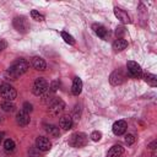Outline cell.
<instances>
[{"instance_id": "6da1fadb", "label": "cell", "mask_w": 157, "mask_h": 157, "mask_svg": "<svg viewBox=\"0 0 157 157\" xmlns=\"http://www.w3.org/2000/svg\"><path fill=\"white\" fill-rule=\"evenodd\" d=\"M29 67V63L26 59H18L16 61H13L10 67L6 71V75L11 78V80H16L17 77H20L21 75H23Z\"/></svg>"}, {"instance_id": "7a4b0ae2", "label": "cell", "mask_w": 157, "mask_h": 157, "mask_svg": "<svg viewBox=\"0 0 157 157\" xmlns=\"http://www.w3.org/2000/svg\"><path fill=\"white\" fill-rule=\"evenodd\" d=\"M64 108H65V102L61 98H54L48 105V113L52 117H58L60 113H63Z\"/></svg>"}, {"instance_id": "3957f363", "label": "cell", "mask_w": 157, "mask_h": 157, "mask_svg": "<svg viewBox=\"0 0 157 157\" xmlns=\"http://www.w3.org/2000/svg\"><path fill=\"white\" fill-rule=\"evenodd\" d=\"M87 135L85 132H75L70 136L69 139V145L72 146V147H76V148H80V147H83L86 146L87 144Z\"/></svg>"}, {"instance_id": "277c9868", "label": "cell", "mask_w": 157, "mask_h": 157, "mask_svg": "<svg viewBox=\"0 0 157 157\" xmlns=\"http://www.w3.org/2000/svg\"><path fill=\"white\" fill-rule=\"evenodd\" d=\"M0 96L5 99V101H13L17 96L16 90L10 85V83H1L0 85Z\"/></svg>"}, {"instance_id": "5b68a950", "label": "cell", "mask_w": 157, "mask_h": 157, "mask_svg": "<svg viewBox=\"0 0 157 157\" xmlns=\"http://www.w3.org/2000/svg\"><path fill=\"white\" fill-rule=\"evenodd\" d=\"M48 86H49V83H48V81L44 77H37L36 81L33 82L32 92L36 96H42L48 90Z\"/></svg>"}, {"instance_id": "8992f818", "label": "cell", "mask_w": 157, "mask_h": 157, "mask_svg": "<svg viewBox=\"0 0 157 157\" xmlns=\"http://www.w3.org/2000/svg\"><path fill=\"white\" fill-rule=\"evenodd\" d=\"M13 27L20 32V33H27L29 29V25L27 22V20L23 16H16L12 21Z\"/></svg>"}, {"instance_id": "52a82bcc", "label": "cell", "mask_w": 157, "mask_h": 157, "mask_svg": "<svg viewBox=\"0 0 157 157\" xmlns=\"http://www.w3.org/2000/svg\"><path fill=\"white\" fill-rule=\"evenodd\" d=\"M126 69H128V74L134 78H140L142 76V69L136 61H131V60L128 61Z\"/></svg>"}, {"instance_id": "ba28073f", "label": "cell", "mask_w": 157, "mask_h": 157, "mask_svg": "<svg viewBox=\"0 0 157 157\" xmlns=\"http://www.w3.org/2000/svg\"><path fill=\"white\" fill-rule=\"evenodd\" d=\"M125 81V75L121 70H115L110 74L109 76V82L113 85V86H118V85H121L123 82Z\"/></svg>"}, {"instance_id": "9c48e42d", "label": "cell", "mask_w": 157, "mask_h": 157, "mask_svg": "<svg viewBox=\"0 0 157 157\" xmlns=\"http://www.w3.org/2000/svg\"><path fill=\"white\" fill-rule=\"evenodd\" d=\"M36 147L39 150V151H49L50 147H52V142L48 137L45 136H38L36 139Z\"/></svg>"}, {"instance_id": "30bf717a", "label": "cell", "mask_w": 157, "mask_h": 157, "mask_svg": "<svg viewBox=\"0 0 157 157\" xmlns=\"http://www.w3.org/2000/svg\"><path fill=\"white\" fill-rule=\"evenodd\" d=\"M29 120H31V118H29V114L28 113H26L25 110H20V112H17V114H16V123L20 125V126H26V125H28L29 124Z\"/></svg>"}, {"instance_id": "8fae6325", "label": "cell", "mask_w": 157, "mask_h": 157, "mask_svg": "<svg viewBox=\"0 0 157 157\" xmlns=\"http://www.w3.org/2000/svg\"><path fill=\"white\" fill-rule=\"evenodd\" d=\"M126 128H128V125H126V123L124 120H118V121H115L113 124L112 130H113V134L114 135L120 136V135H123L126 131Z\"/></svg>"}, {"instance_id": "7c38bea8", "label": "cell", "mask_w": 157, "mask_h": 157, "mask_svg": "<svg viewBox=\"0 0 157 157\" xmlns=\"http://www.w3.org/2000/svg\"><path fill=\"white\" fill-rule=\"evenodd\" d=\"M31 64H32L33 69H36V70H38V71H44V70L47 69V63H45V60H44L43 58H40V56H34V58H32Z\"/></svg>"}, {"instance_id": "4fadbf2b", "label": "cell", "mask_w": 157, "mask_h": 157, "mask_svg": "<svg viewBox=\"0 0 157 157\" xmlns=\"http://www.w3.org/2000/svg\"><path fill=\"white\" fill-rule=\"evenodd\" d=\"M59 125H60V128H63L64 130L71 129L72 125H74V120H72L71 115H63V117L60 118V120H59Z\"/></svg>"}, {"instance_id": "5bb4252c", "label": "cell", "mask_w": 157, "mask_h": 157, "mask_svg": "<svg viewBox=\"0 0 157 157\" xmlns=\"http://www.w3.org/2000/svg\"><path fill=\"white\" fill-rule=\"evenodd\" d=\"M114 15L118 17V20H120V22H123V23H130V17H129L128 12H125L124 10H121L119 7H114Z\"/></svg>"}, {"instance_id": "9a60e30c", "label": "cell", "mask_w": 157, "mask_h": 157, "mask_svg": "<svg viewBox=\"0 0 157 157\" xmlns=\"http://www.w3.org/2000/svg\"><path fill=\"white\" fill-rule=\"evenodd\" d=\"M82 91V81L80 77H74L72 80V86H71V92L75 96H78Z\"/></svg>"}, {"instance_id": "2e32d148", "label": "cell", "mask_w": 157, "mask_h": 157, "mask_svg": "<svg viewBox=\"0 0 157 157\" xmlns=\"http://www.w3.org/2000/svg\"><path fill=\"white\" fill-rule=\"evenodd\" d=\"M123 152H124L123 146H120V145H114V146H112L110 150L108 151L107 157H120V156L123 155Z\"/></svg>"}, {"instance_id": "e0dca14e", "label": "cell", "mask_w": 157, "mask_h": 157, "mask_svg": "<svg viewBox=\"0 0 157 157\" xmlns=\"http://www.w3.org/2000/svg\"><path fill=\"white\" fill-rule=\"evenodd\" d=\"M92 28L94 29L96 34H97L99 38H102V39H107V37H108V31L105 29V27H103L102 25H93Z\"/></svg>"}, {"instance_id": "ac0fdd59", "label": "cell", "mask_w": 157, "mask_h": 157, "mask_svg": "<svg viewBox=\"0 0 157 157\" xmlns=\"http://www.w3.org/2000/svg\"><path fill=\"white\" fill-rule=\"evenodd\" d=\"M44 129L47 131V134L52 137H58L60 135V131H59V128L56 125H53V124H47L44 125Z\"/></svg>"}, {"instance_id": "d6986e66", "label": "cell", "mask_w": 157, "mask_h": 157, "mask_svg": "<svg viewBox=\"0 0 157 157\" xmlns=\"http://www.w3.org/2000/svg\"><path fill=\"white\" fill-rule=\"evenodd\" d=\"M126 47H128V42H126L125 39H123V38H118V39H115L114 43H113V49H114L115 52H121V50H124Z\"/></svg>"}, {"instance_id": "ffe728a7", "label": "cell", "mask_w": 157, "mask_h": 157, "mask_svg": "<svg viewBox=\"0 0 157 157\" xmlns=\"http://www.w3.org/2000/svg\"><path fill=\"white\" fill-rule=\"evenodd\" d=\"M144 78H145V81L147 82V85H150V86H152V87H156V86H157V76H156V75L147 72V74L144 75Z\"/></svg>"}, {"instance_id": "44dd1931", "label": "cell", "mask_w": 157, "mask_h": 157, "mask_svg": "<svg viewBox=\"0 0 157 157\" xmlns=\"http://www.w3.org/2000/svg\"><path fill=\"white\" fill-rule=\"evenodd\" d=\"M15 104L12 103V102H10V101H4L2 103H1V109L4 110V112H6V113H11V112H13L15 110Z\"/></svg>"}, {"instance_id": "7402d4cb", "label": "cell", "mask_w": 157, "mask_h": 157, "mask_svg": "<svg viewBox=\"0 0 157 157\" xmlns=\"http://www.w3.org/2000/svg\"><path fill=\"white\" fill-rule=\"evenodd\" d=\"M15 147H16V145H15V141L12 139H6L4 141V148H5V151L11 152V151L15 150Z\"/></svg>"}, {"instance_id": "603a6c76", "label": "cell", "mask_w": 157, "mask_h": 157, "mask_svg": "<svg viewBox=\"0 0 157 157\" xmlns=\"http://www.w3.org/2000/svg\"><path fill=\"white\" fill-rule=\"evenodd\" d=\"M53 94H54L53 92H50L49 90H47V91L42 94V102H43V103H48V104H49V103L54 99V98H53Z\"/></svg>"}, {"instance_id": "cb8c5ba5", "label": "cell", "mask_w": 157, "mask_h": 157, "mask_svg": "<svg viewBox=\"0 0 157 157\" xmlns=\"http://www.w3.org/2000/svg\"><path fill=\"white\" fill-rule=\"evenodd\" d=\"M61 37H63V39H64L67 44H70V45H74V44H75V39H74V37H72L71 34H69V33H66V32H61Z\"/></svg>"}, {"instance_id": "d4e9b609", "label": "cell", "mask_w": 157, "mask_h": 157, "mask_svg": "<svg viewBox=\"0 0 157 157\" xmlns=\"http://www.w3.org/2000/svg\"><path fill=\"white\" fill-rule=\"evenodd\" d=\"M31 16H32V18L36 20V21H44V16H43L42 13H39L38 11H36V10H32V11H31Z\"/></svg>"}, {"instance_id": "484cf974", "label": "cell", "mask_w": 157, "mask_h": 157, "mask_svg": "<svg viewBox=\"0 0 157 157\" xmlns=\"http://www.w3.org/2000/svg\"><path fill=\"white\" fill-rule=\"evenodd\" d=\"M58 88H59V81H52V83L49 85V88H48V90H49L50 92L55 93Z\"/></svg>"}, {"instance_id": "4316f807", "label": "cell", "mask_w": 157, "mask_h": 157, "mask_svg": "<svg viewBox=\"0 0 157 157\" xmlns=\"http://www.w3.org/2000/svg\"><path fill=\"white\" fill-rule=\"evenodd\" d=\"M22 110H25L26 113H28V114H29V113L33 110V105H32L29 102H25V103H23V105H22Z\"/></svg>"}, {"instance_id": "83f0119b", "label": "cell", "mask_w": 157, "mask_h": 157, "mask_svg": "<svg viewBox=\"0 0 157 157\" xmlns=\"http://www.w3.org/2000/svg\"><path fill=\"white\" fill-rule=\"evenodd\" d=\"M90 137L92 139V141H99L101 137H102V132H101V131H93V132L90 135Z\"/></svg>"}, {"instance_id": "f1b7e54d", "label": "cell", "mask_w": 157, "mask_h": 157, "mask_svg": "<svg viewBox=\"0 0 157 157\" xmlns=\"http://www.w3.org/2000/svg\"><path fill=\"white\" fill-rule=\"evenodd\" d=\"M135 136L132 135V134H128L126 136H125V142L128 144V145H132L134 142H135Z\"/></svg>"}, {"instance_id": "f546056e", "label": "cell", "mask_w": 157, "mask_h": 157, "mask_svg": "<svg viewBox=\"0 0 157 157\" xmlns=\"http://www.w3.org/2000/svg\"><path fill=\"white\" fill-rule=\"evenodd\" d=\"M5 48H6V42L2 40V39H0V52H1L2 49H5Z\"/></svg>"}, {"instance_id": "4dcf8cb0", "label": "cell", "mask_w": 157, "mask_h": 157, "mask_svg": "<svg viewBox=\"0 0 157 157\" xmlns=\"http://www.w3.org/2000/svg\"><path fill=\"white\" fill-rule=\"evenodd\" d=\"M156 144H157V141L155 140V141H152V142L148 145V147H150L151 150H155V148H156Z\"/></svg>"}, {"instance_id": "1f68e13d", "label": "cell", "mask_w": 157, "mask_h": 157, "mask_svg": "<svg viewBox=\"0 0 157 157\" xmlns=\"http://www.w3.org/2000/svg\"><path fill=\"white\" fill-rule=\"evenodd\" d=\"M4 135H5V134H4L2 131H1V132H0V142L2 141V137H4Z\"/></svg>"}, {"instance_id": "d6a6232c", "label": "cell", "mask_w": 157, "mask_h": 157, "mask_svg": "<svg viewBox=\"0 0 157 157\" xmlns=\"http://www.w3.org/2000/svg\"><path fill=\"white\" fill-rule=\"evenodd\" d=\"M2 120H4V119H2V115H1V114H0V123H1V121H2Z\"/></svg>"}, {"instance_id": "836d02e7", "label": "cell", "mask_w": 157, "mask_h": 157, "mask_svg": "<svg viewBox=\"0 0 157 157\" xmlns=\"http://www.w3.org/2000/svg\"><path fill=\"white\" fill-rule=\"evenodd\" d=\"M151 157H156V156H155V153H153V155H152V156H151Z\"/></svg>"}]
</instances>
